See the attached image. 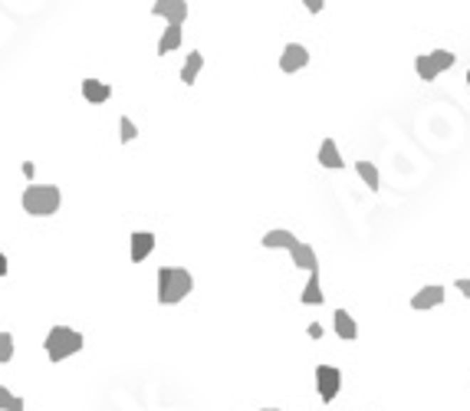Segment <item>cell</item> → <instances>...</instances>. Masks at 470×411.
I'll return each mask as SVG.
<instances>
[{"label": "cell", "mask_w": 470, "mask_h": 411, "mask_svg": "<svg viewBox=\"0 0 470 411\" xmlns=\"http://www.w3.org/2000/svg\"><path fill=\"white\" fill-rule=\"evenodd\" d=\"M191 290H194V276H191L184 266H162V270H158V303H162V306L181 303Z\"/></svg>", "instance_id": "6da1fadb"}, {"label": "cell", "mask_w": 470, "mask_h": 411, "mask_svg": "<svg viewBox=\"0 0 470 411\" xmlns=\"http://www.w3.org/2000/svg\"><path fill=\"white\" fill-rule=\"evenodd\" d=\"M83 345H85L83 333L69 329V326H53L50 333H46V343H43V349H46L50 362H63V359H69V355H76Z\"/></svg>", "instance_id": "7a4b0ae2"}, {"label": "cell", "mask_w": 470, "mask_h": 411, "mask_svg": "<svg viewBox=\"0 0 470 411\" xmlns=\"http://www.w3.org/2000/svg\"><path fill=\"white\" fill-rule=\"evenodd\" d=\"M60 201H63V194L56 184H30L24 191V207L30 214H40V217L56 214L60 211Z\"/></svg>", "instance_id": "3957f363"}, {"label": "cell", "mask_w": 470, "mask_h": 411, "mask_svg": "<svg viewBox=\"0 0 470 411\" xmlns=\"http://www.w3.org/2000/svg\"><path fill=\"white\" fill-rule=\"evenodd\" d=\"M454 60H457V56H454L451 50H434V53H427V56H418V60H414V69H418V76L424 79V83H434L444 69L454 66Z\"/></svg>", "instance_id": "277c9868"}, {"label": "cell", "mask_w": 470, "mask_h": 411, "mask_svg": "<svg viewBox=\"0 0 470 411\" xmlns=\"http://www.w3.org/2000/svg\"><path fill=\"white\" fill-rule=\"evenodd\" d=\"M316 388H319V398H323L325 405L335 402V395H339V388H342V372L335 365H319L316 368Z\"/></svg>", "instance_id": "5b68a950"}, {"label": "cell", "mask_w": 470, "mask_h": 411, "mask_svg": "<svg viewBox=\"0 0 470 411\" xmlns=\"http://www.w3.org/2000/svg\"><path fill=\"white\" fill-rule=\"evenodd\" d=\"M152 14L155 17H164L168 26H181L188 20V4H184V0H158L152 7Z\"/></svg>", "instance_id": "8992f818"}, {"label": "cell", "mask_w": 470, "mask_h": 411, "mask_svg": "<svg viewBox=\"0 0 470 411\" xmlns=\"http://www.w3.org/2000/svg\"><path fill=\"white\" fill-rule=\"evenodd\" d=\"M309 63V50L303 43H290L280 56V69L283 73H299V69Z\"/></svg>", "instance_id": "52a82bcc"}, {"label": "cell", "mask_w": 470, "mask_h": 411, "mask_svg": "<svg viewBox=\"0 0 470 411\" xmlns=\"http://www.w3.org/2000/svg\"><path fill=\"white\" fill-rule=\"evenodd\" d=\"M444 303V286H424L411 296V309H434Z\"/></svg>", "instance_id": "ba28073f"}, {"label": "cell", "mask_w": 470, "mask_h": 411, "mask_svg": "<svg viewBox=\"0 0 470 411\" xmlns=\"http://www.w3.org/2000/svg\"><path fill=\"white\" fill-rule=\"evenodd\" d=\"M260 244H263L266 250H293L299 240H296V234H290V231H266Z\"/></svg>", "instance_id": "9c48e42d"}, {"label": "cell", "mask_w": 470, "mask_h": 411, "mask_svg": "<svg viewBox=\"0 0 470 411\" xmlns=\"http://www.w3.org/2000/svg\"><path fill=\"white\" fill-rule=\"evenodd\" d=\"M152 247H155V234H148V231L132 234V260H135V264H142V260L152 254Z\"/></svg>", "instance_id": "30bf717a"}, {"label": "cell", "mask_w": 470, "mask_h": 411, "mask_svg": "<svg viewBox=\"0 0 470 411\" xmlns=\"http://www.w3.org/2000/svg\"><path fill=\"white\" fill-rule=\"evenodd\" d=\"M290 257H293V266H303V270H319V260H316V254H313V247L309 244H296V247L290 250Z\"/></svg>", "instance_id": "8fae6325"}, {"label": "cell", "mask_w": 470, "mask_h": 411, "mask_svg": "<svg viewBox=\"0 0 470 411\" xmlns=\"http://www.w3.org/2000/svg\"><path fill=\"white\" fill-rule=\"evenodd\" d=\"M325 296H323V286H319V270H313L309 274V283L303 286V296H299V303L303 306H319Z\"/></svg>", "instance_id": "7c38bea8"}, {"label": "cell", "mask_w": 470, "mask_h": 411, "mask_svg": "<svg viewBox=\"0 0 470 411\" xmlns=\"http://www.w3.org/2000/svg\"><path fill=\"white\" fill-rule=\"evenodd\" d=\"M201 66H204V56L197 50L188 53V60H184V66H181V83L184 86H194L197 83V73H201Z\"/></svg>", "instance_id": "4fadbf2b"}, {"label": "cell", "mask_w": 470, "mask_h": 411, "mask_svg": "<svg viewBox=\"0 0 470 411\" xmlns=\"http://www.w3.org/2000/svg\"><path fill=\"white\" fill-rule=\"evenodd\" d=\"M83 95L89 99V103H105V99L112 95V86L99 83V79H83Z\"/></svg>", "instance_id": "5bb4252c"}, {"label": "cell", "mask_w": 470, "mask_h": 411, "mask_svg": "<svg viewBox=\"0 0 470 411\" xmlns=\"http://www.w3.org/2000/svg\"><path fill=\"white\" fill-rule=\"evenodd\" d=\"M335 333H339V339H355L359 335V326L345 309H335Z\"/></svg>", "instance_id": "9a60e30c"}, {"label": "cell", "mask_w": 470, "mask_h": 411, "mask_svg": "<svg viewBox=\"0 0 470 411\" xmlns=\"http://www.w3.org/2000/svg\"><path fill=\"white\" fill-rule=\"evenodd\" d=\"M319 165H323V168H342L339 148H335L333 138H325L323 145H319Z\"/></svg>", "instance_id": "2e32d148"}, {"label": "cell", "mask_w": 470, "mask_h": 411, "mask_svg": "<svg viewBox=\"0 0 470 411\" xmlns=\"http://www.w3.org/2000/svg\"><path fill=\"white\" fill-rule=\"evenodd\" d=\"M181 46V26H168V30H164L162 33V40H158V53H171V50H178Z\"/></svg>", "instance_id": "e0dca14e"}, {"label": "cell", "mask_w": 470, "mask_h": 411, "mask_svg": "<svg viewBox=\"0 0 470 411\" xmlns=\"http://www.w3.org/2000/svg\"><path fill=\"white\" fill-rule=\"evenodd\" d=\"M355 172H359V178L368 184V191H378V168L372 162H355Z\"/></svg>", "instance_id": "ac0fdd59"}, {"label": "cell", "mask_w": 470, "mask_h": 411, "mask_svg": "<svg viewBox=\"0 0 470 411\" xmlns=\"http://www.w3.org/2000/svg\"><path fill=\"white\" fill-rule=\"evenodd\" d=\"M0 411H24V398H17L7 388H0Z\"/></svg>", "instance_id": "d6986e66"}, {"label": "cell", "mask_w": 470, "mask_h": 411, "mask_svg": "<svg viewBox=\"0 0 470 411\" xmlns=\"http://www.w3.org/2000/svg\"><path fill=\"white\" fill-rule=\"evenodd\" d=\"M10 359H14V335L0 333V365H7Z\"/></svg>", "instance_id": "ffe728a7"}, {"label": "cell", "mask_w": 470, "mask_h": 411, "mask_svg": "<svg viewBox=\"0 0 470 411\" xmlns=\"http://www.w3.org/2000/svg\"><path fill=\"white\" fill-rule=\"evenodd\" d=\"M119 129H122V138H119V142H125V145H128V142H135L138 129H135V122H132V119H122V122H119Z\"/></svg>", "instance_id": "44dd1931"}, {"label": "cell", "mask_w": 470, "mask_h": 411, "mask_svg": "<svg viewBox=\"0 0 470 411\" xmlns=\"http://www.w3.org/2000/svg\"><path fill=\"white\" fill-rule=\"evenodd\" d=\"M323 7H325L323 0H306V10H309V14H319Z\"/></svg>", "instance_id": "7402d4cb"}, {"label": "cell", "mask_w": 470, "mask_h": 411, "mask_svg": "<svg viewBox=\"0 0 470 411\" xmlns=\"http://www.w3.org/2000/svg\"><path fill=\"white\" fill-rule=\"evenodd\" d=\"M454 286H457V290H461L464 296H467V300H470V280H457V283H454Z\"/></svg>", "instance_id": "603a6c76"}, {"label": "cell", "mask_w": 470, "mask_h": 411, "mask_svg": "<svg viewBox=\"0 0 470 411\" xmlns=\"http://www.w3.org/2000/svg\"><path fill=\"white\" fill-rule=\"evenodd\" d=\"M309 335L313 339H323V326H309Z\"/></svg>", "instance_id": "cb8c5ba5"}, {"label": "cell", "mask_w": 470, "mask_h": 411, "mask_svg": "<svg viewBox=\"0 0 470 411\" xmlns=\"http://www.w3.org/2000/svg\"><path fill=\"white\" fill-rule=\"evenodd\" d=\"M7 274V257H4V254H0V276Z\"/></svg>", "instance_id": "d4e9b609"}, {"label": "cell", "mask_w": 470, "mask_h": 411, "mask_svg": "<svg viewBox=\"0 0 470 411\" xmlns=\"http://www.w3.org/2000/svg\"><path fill=\"white\" fill-rule=\"evenodd\" d=\"M263 411H280V408H263Z\"/></svg>", "instance_id": "484cf974"}, {"label": "cell", "mask_w": 470, "mask_h": 411, "mask_svg": "<svg viewBox=\"0 0 470 411\" xmlns=\"http://www.w3.org/2000/svg\"><path fill=\"white\" fill-rule=\"evenodd\" d=\"M467 83H470V73H467Z\"/></svg>", "instance_id": "4316f807"}]
</instances>
